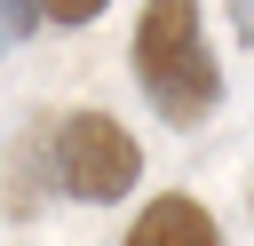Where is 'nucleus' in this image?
Returning a JSON list of instances; mask_svg holds the SVG:
<instances>
[{
	"mask_svg": "<svg viewBox=\"0 0 254 246\" xmlns=\"http://www.w3.org/2000/svg\"><path fill=\"white\" fill-rule=\"evenodd\" d=\"M135 79H143V95H151V111L167 127H198L222 103V63L206 48L198 0H151L143 8V24H135Z\"/></svg>",
	"mask_w": 254,
	"mask_h": 246,
	"instance_id": "obj_1",
	"label": "nucleus"
},
{
	"mask_svg": "<svg viewBox=\"0 0 254 246\" xmlns=\"http://www.w3.org/2000/svg\"><path fill=\"white\" fill-rule=\"evenodd\" d=\"M135 175H143V151H135V135H127L111 111H71V119L56 127V183H64L71 198L111 206V198L135 190Z\"/></svg>",
	"mask_w": 254,
	"mask_h": 246,
	"instance_id": "obj_2",
	"label": "nucleus"
},
{
	"mask_svg": "<svg viewBox=\"0 0 254 246\" xmlns=\"http://www.w3.org/2000/svg\"><path fill=\"white\" fill-rule=\"evenodd\" d=\"M127 246H222V230H214V214H206L198 198L167 190V198H151V206L135 214Z\"/></svg>",
	"mask_w": 254,
	"mask_h": 246,
	"instance_id": "obj_3",
	"label": "nucleus"
},
{
	"mask_svg": "<svg viewBox=\"0 0 254 246\" xmlns=\"http://www.w3.org/2000/svg\"><path fill=\"white\" fill-rule=\"evenodd\" d=\"M32 24H56V32H71V24H87V16H103V0H16Z\"/></svg>",
	"mask_w": 254,
	"mask_h": 246,
	"instance_id": "obj_4",
	"label": "nucleus"
},
{
	"mask_svg": "<svg viewBox=\"0 0 254 246\" xmlns=\"http://www.w3.org/2000/svg\"><path fill=\"white\" fill-rule=\"evenodd\" d=\"M24 32H32V16H24L16 0H0V56H8V40H24Z\"/></svg>",
	"mask_w": 254,
	"mask_h": 246,
	"instance_id": "obj_5",
	"label": "nucleus"
}]
</instances>
